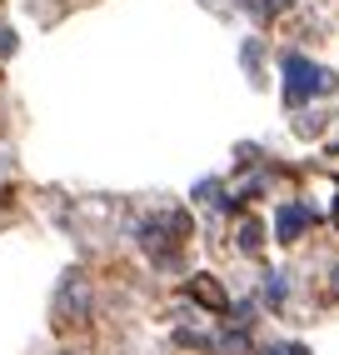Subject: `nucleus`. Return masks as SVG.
Wrapping results in <instances>:
<instances>
[{
  "mask_svg": "<svg viewBox=\"0 0 339 355\" xmlns=\"http://www.w3.org/2000/svg\"><path fill=\"white\" fill-rule=\"evenodd\" d=\"M10 51H15V35H10V31H0V55H10Z\"/></svg>",
  "mask_w": 339,
  "mask_h": 355,
  "instance_id": "obj_7",
  "label": "nucleus"
},
{
  "mask_svg": "<svg viewBox=\"0 0 339 355\" xmlns=\"http://www.w3.org/2000/svg\"><path fill=\"white\" fill-rule=\"evenodd\" d=\"M264 295H270V305L280 311V305H284V275H270V286H264Z\"/></svg>",
  "mask_w": 339,
  "mask_h": 355,
  "instance_id": "obj_5",
  "label": "nucleus"
},
{
  "mask_svg": "<svg viewBox=\"0 0 339 355\" xmlns=\"http://www.w3.org/2000/svg\"><path fill=\"white\" fill-rule=\"evenodd\" d=\"M284 6H289V0H259V10H264V15H280Z\"/></svg>",
  "mask_w": 339,
  "mask_h": 355,
  "instance_id": "obj_6",
  "label": "nucleus"
},
{
  "mask_svg": "<svg viewBox=\"0 0 339 355\" xmlns=\"http://www.w3.org/2000/svg\"><path fill=\"white\" fill-rule=\"evenodd\" d=\"M235 241H239V250H245V255H259V245H264V225H259V220H239Z\"/></svg>",
  "mask_w": 339,
  "mask_h": 355,
  "instance_id": "obj_4",
  "label": "nucleus"
},
{
  "mask_svg": "<svg viewBox=\"0 0 339 355\" xmlns=\"http://www.w3.org/2000/svg\"><path fill=\"white\" fill-rule=\"evenodd\" d=\"M55 311H60V325H85L90 320V286H85V275H65Z\"/></svg>",
  "mask_w": 339,
  "mask_h": 355,
  "instance_id": "obj_1",
  "label": "nucleus"
},
{
  "mask_svg": "<svg viewBox=\"0 0 339 355\" xmlns=\"http://www.w3.org/2000/svg\"><path fill=\"white\" fill-rule=\"evenodd\" d=\"M304 225H314V210L309 205H280V241L284 245H295Z\"/></svg>",
  "mask_w": 339,
  "mask_h": 355,
  "instance_id": "obj_3",
  "label": "nucleus"
},
{
  "mask_svg": "<svg viewBox=\"0 0 339 355\" xmlns=\"http://www.w3.org/2000/svg\"><path fill=\"white\" fill-rule=\"evenodd\" d=\"M334 225H339V200H334Z\"/></svg>",
  "mask_w": 339,
  "mask_h": 355,
  "instance_id": "obj_9",
  "label": "nucleus"
},
{
  "mask_svg": "<svg viewBox=\"0 0 339 355\" xmlns=\"http://www.w3.org/2000/svg\"><path fill=\"white\" fill-rule=\"evenodd\" d=\"M289 355H309V350H304V345H289Z\"/></svg>",
  "mask_w": 339,
  "mask_h": 355,
  "instance_id": "obj_8",
  "label": "nucleus"
},
{
  "mask_svg": "<svg viewBox=\"0 0 339 355\" xmlns=\"http://www.w3.org/2000/svg\"><path fill=\"white\" fill-rule=\"evenodd\" d=\"M190 300H195V305H205V311H214V315H225L230 311V291L220 286V280H214V275H190Z\"/></svg>",
  "mask_w": 339,
  "mask_h": 355,
  "instance_id": "obj_2",
  "label": "nucleus"
}]
</instances>
